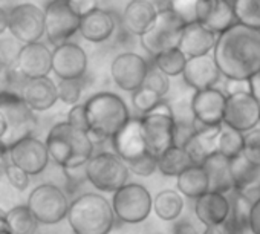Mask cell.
<instances>
[{"label": "cell", "instance_id": "obj_1", "mask_svg": "<svg viewBox=\"0 0 260 234\" xmlns=\"http://www.w3.org/2000/svg\"><path fill=\"white\" fill-rule=\"evenodd\" d=\"M213 57L226 80H251L260 72V31L236 23L217 36Z\"/></svg>", "mask_w": 260, "mask_h": 234}, {"label": "cell", "instance_id": "obj_2", "mask_svg": "<svg viewBox=\"0 0 260 234\" xmlns=\"http://www.w3.org/2000/svg\"><path fill=\"white\" fill-rule=\"evenodd\" d=\"M51 159L64 170L84 167L93 156V140L89 132L71 126L68 121L57 123L46 137Z\"/></svg>", "mask_w": 260, "mask_h": 234}, {"label": "cell", "instance_id": "obj_3", "mask_svg": "<svg viewBox=\"0 0 260 234\" xmlns=\"http://www.w3.org/2000/svg\"><path fill=\"white\" fill-rule=\"evenodd\" d=\"M86 115L90 137L112 140L130 120L124 99L113 92H98L86 103Z\"/></svg>", "mask_w": 260, "mask_h": 234}, {"label": "cell", "instance_id": "obj_4", "mask_svg": "<svg viewBox=\"0 0 260 234\" xmlns=\"http://www.w3.org/2000/svg\"><path fill=\"white\" fill-rule=\"evenodd\" d=\"M66 219L74 234H110L116 216L104 196L83 193L71 202Z\"/></svg>", "mask_w": 260, "mask_h": 234}, {"label": "cell", "instance_id": "obj_5", "mask_svg": "<svg viewBox=\"0 0 260 234\" xmlns=\"http://www.w3.org/2000/svg\"><path fill=\"white\" fill-rule=\"evenodd\" d=\"M36 127V115L20 93L0 92V146L10 150L17 143L32 137Z\"/></svg>", "mask_w": 260, "mask_h": 234}, {"label": "cell", "instance_id": "obj_6", "mask_svg": "<svg viewBox=\"0 0 260 234\" xmlns=\"http://www.w3.org/2000/svg\"><path fill=\"white\" fill-rule=\"evenodd\" d=\"M185 26L187 25L173 11H170L169 8H162L158 11L156 20L152 28L140 37L141 46L152 58L166 51L179 48Z\"/></svg>", "mask_w": 260, "mask_h": 234}, {"label": "cell", "instance_id": "obj_7", "mask_svg": "<svg viewBox=\"0 0 260 234\" xmlns=\"http://www.w3.org/2000/svg\"><path fill=\"white\" fill-rule=\"evenodd\" d=\"M86 178L100 191L115 193L127 184L128 169L113 152H100L84 165Z\"/></svg>", "mask_w": 260, "mask_h": 234}, {"label": "cell", "instance_id": "obj_8", "mask_svg": "<svg viewBox=\"0 0 260 234\" xmlns=\"http://www.w3.org/2000/svg\"><path fill=\"white\" fill-rule=\"evenodd\" d=\"M112 207L116 219L124 223H141L144 222L152 210L153 199L150 191L141 184H125L118 191L113 193Z\"/></svg>", "mask_w": 260, "mask_h": 234}, {"label": "cell", "instance_id": "obj_9", "mask_svg": "<svg viewBox=\"0 0 260 234\" xmlns=\"http://www.w3.org/2000/svg\"><path fill=\"white\" fill-rule=\"evenodd\" d=\"M26 205L39 223L55 225L68 217L71 202L60 187L54 184H42L31 191Z\"/></svg>", "mask_w": 260, "mask_h": 234}, {"label": "cell", "instance_id": "obj_10", "mask_svg": "<svg viewBox=\"0 0 260 234\" xmlns=\"http://www.w3.org/2000/svg\"><path fill=\"white\" fill-rule=\"evenodd\" d=\"M80 22L68 0H51L45 8V36L54 46L68 43L80 31Z\"/></svg>", "mask_w": 260, "mask_h": 234}, {"label": "cell", "instance_id": "obj_11", "mask_svg": "<svg viewBox=\"0 0 260 234\" xmlns=\"http://www.w3.org/2000/svg\"><path fill=\"white\" fill-rule=\"evenodd\" d=\"M8 31L23 43H39L45 36V11L32 4H20L8 13Z\"/></svg>", "mask_w": 260, "mask_h": 234}, {"label": "cell", "instance_id": "obj_12", "mask_svg": "<svg viewBox=\"0 0 260 234\" xmlns=\"http://www.w3.org/2000/svg\"><path fill=\"white\" fill-rule=\"evenodd\" d=\"M143 135L149 153L159 158L170 147L176 146V121L173 115L152 112L141 116Z\"/></svg>", "mask_w": 260, "mask_h": 234}, {"label": "cell", "instance_id": "obj_13", "mask_svg": "<svg viewBox=\"0 0 260 234\" xmlns=\"http://www.w3.org/2000/svg\"><path fill=\"white\" fill-rule=\"evenodd\" d=\"M260 123V101L248 92L226 95V109L223 116V124L248 133L257 129Z\"/></svg>", "mask_w": 260, "mask_h": 234}, {"label": "cell", "instance_id": "obj_14", "mask_svg": "<svg viewBox=\"0 0 260 234\" xmlns=\"http://www.w3.org/2000/svg\"><path fill=\"white\" fill-rule=\"evenodd\" d=\"M150 64L137 52H122L116 55L110 64L113 83L124 92H135L143 87Z\"/></svg>", "mask_w": 260, "mask_h": 234}, {"label": "cell", "instance_id": "obj_15", "mask_svg": "<svg viewBox=\"0 0 260 234\" xmlns=\"http://www.w3.org/2000/svg\"><path fill=\"white\" fill-rule=\"evenodd\" d=\"M8 155L10 162L25 170L29 176H37L43 173L51 159L46 143L34 137H29L17 143L14 147L8 150Z\"/></svg>", "mask_w": 260, "mask_h": 234}, {"label": "cell", "instance_id": "obj_16", "mask_svg": "<svg viewBox=\"0 0 260 234\" xmlns=\"http://www.w3.org/2000/svg\"><path fill=\"white\" fill-rule=\"evenodd\" d=\"M226 109V93L216 87L198 90L191 96L194 120L207 127L222 126Z\"/></svg>", "mask_w": 260, "mask_h": 234}, {"label": "cell", "instance_id": "obj_17", "mask_svg": "<svg viewBox=\"0 0 260 234\" xmlns=\"http://www.w3.org/2000/svg\"><path fill=\"white\" fill-rule=\"evenodd\" d=\"M87 71V55L77 43H63L52 51V72L58 80H81Z\"/></svg>", "mask_w": 260, "mask_h": 234}, {"label": "cell", "instance_id": "obj_18", "mask_svg": "<svg viewBox=\"0 0 260 234\" xmlns=\"http://www.w3.org/2000/svg\"><path fill=\"white\" fill-rule=\"evenodd\" d=\"M16 64L25 80L45 78L52 72V51L40 42L23 45L17 52Z\"/></svg>", "mask_w": 260, "mask_h": 234}, {"label": "cell", "instance_id": "obj_19", "mask_svg": "<svg viewBox=\"0 0 260 234\" xmlns=\"http://www.w3.org/2000/svg\"><path fill=\"white\" fill-rule=\"evenodd\" d=\"M198 20L220 36L237 23L236 0H199Z\"/></svg>", "mask_w": 260, "mask_h": 234}, {"label": "cell", "instance_id": "obj_20", "mask_svg": "<svg viewBox=\"0 0 260 234\" xmlns=\"http://www.w3.org/2000/svg\"><path fill=\"white\" fill-rule=\"evenodd\" d=\"M110 141L113 153L119 156L124 162L135 161L149 153L143 135L141 118H132Z\"/></svg>", "mask_w": 260, "mask_h": 234}, {"label": "cell", "instance_id": "obj_21", "mask_svg": "<svg viewBox=\"0 0 260 234\" xmlns=\"http://www.w3.org/2000/svg\"><path fill=\"white\" fill-rule=\"evenodd\" d=\"M220 71L216 64V60L213 55H202L188 58L187 66L184 69L182 78L187 86L198 90L211 89L217 84L220 78Z\"/></svg>", "mask_w": 260, "mask_h": 234}, {"label": "cell", "instance_id": "obj_22", "mask_svg": "<svg viewBox=\"0 0 260 234\" xmlns=\"http://www.w3.org/2000/svg\"><path fill=\"white\" fill-rule=\"evenodd\" d=\"M20 96L32 112H45L58 101L57 84L49 78L26 80L22 86Z\"/></svg>", "mask_w": 260, "mask_h": 234}, {"label": "cell", "instance_id": "obj_23", "mask_svg": "<svg viewBox=\"0 0 260 234\" xmlns=\"http://www.w3.org/2000/svg\"><path fill=\"white\" fill-rule=\"evenodd\" d=\"M231 205L226 194L208 191L196 199L194 214L205 226H220L230 214Z\"/></svg>", "mask_w": 260, "mask_h": 234}, {"label": "cell", "instance_id": "obj_24", "mask_svg": "<svg viewBox=\"0 0 260 234\" xmlns=\"http://www.w3.org/2000/svg\"><path fill=\"white\" fill-rule=\"evenodd\" d=\"M216 42L217 34H214L211 29L198 22L185 26L179 43V49L185 54L187 58L210 55V52L214 51Z\"/></svg>", "mask_w": 260, "mask_h": 234}, {"label": "cell", "instance_id": "obj_25", "mask_svg": "<svg viewBox=\"0 0 260 234\" xmlns=\"http://www.w3.org/2000/svg\"><path fill=\"white\" fill-rule=\"evenodd\" d=\"M158 10L149 0H132L124 10L122 25L130 34L141 37L152 28Z\"/></svg>", "mask_w": 260, "mask_h": 234}, {"label": "cell", "instance_id": "obj_26", "mask_svg": "<svg viewBox=\"0 0 260 234\" xmlns=\"http://www.w3.org/2000/svg\"><path fill=\"white\" fill-rule=\"evenodd\" d=\"M202 167L208 176L210 191L222 193V194L234 191V178H233V170H231V159H228L226 156L216 152L204 162Z\"/></svg>", "mask_w": 260, "mask_h": 234}, {"label": "cell", "instance_id": "obj_27", "mask_svg": "<svg viewBox=\"0 0 260 234\" xmlns=\"http://www.w3.org/2000/svg\"><path fill=\"white\" fill-rule=\"evenodd\" d=\"M115 31V19L113 16L106 11L96 8L90 14L84 16L80 22V34L84 40L90 43H103Z\"/></svg>", "mask_w": 260, "mask_h": 234}, {"label": "cell", "instance_id": "obj_28", "mask_svg": "<svg viewBox=\"0 0 260 234\" xmlns=\"http://www.w3.org/2000/svg\"><path fill=\"white\" fill-rule=\"evenodd\" d=\"M222 126L205 127L204 130L194 132L193 137L184 144V149L190 155L194 165H204V162L217 152V138Z\"/></svg>", "mask_w": 260, "mask_h": 234}, {"label": "cell", "instance_id": "obj_29", "mask_svg": "<svg viewBox=\"0 0 260 234\" xmlns=\"http://www.w3.org/2000/svg\"><path fill=\"white\" fill-rule=\"evenodd\" d=\"M176 179H178L176 181L178 191L181 194H185L187 197L198 199L202 194L210 191L208 176L202 165H191L182 175H179Z\"/></svg>", "mask_w": 260, "mask_h": 234}, {"label": "cell", "instance_id": "obj_30", "mask_svg": "<svg viewBox=\"0 0 260 234\" xmlns=\"http://www.w3.org/2000/svg\"><path fill=\"white\" fill-rule=\"evenodd\" d=\"M153 211L164 222H175L184 211L182 194L176 190H161L153 199Z\"/></svg>", "mask_w": 260, "mask_h": 234}, {"label": "cell", "instance_id": "obj_31", "mask_svg": "<svg viewBox=\"0 0 260 234\" xmlns=\"http://www.w3.org/2000/svg\"><path fill=\"white\" fill-rule=\"evenodd\" d=\"M193 164L187 150L181 146H173L158 158V170L164 176L178 178Z\"/></svg>", "mask_w": 260, "mask_h": 234}, {"label": "cell", "instance_id": "obj_32", "mask_svg": "<svg viewBox=\"0 0 260 234\" xmlns=\"http://www.w3.org/2000/svg\"><path fill=\"white\" fill-rule=\"evenodd\" d=\"M7 220L11 234H36L39 220L31 213L28 205H16L7 213Z\"/></svg>", "mask_w": 260, "mask_h": 234}, {"label": "cell", "instance_id": "obj_33", "mask_svg": "<svg viewBox=\"0 0 260 234\" xmlns=\"http://www.w3.org/2000/svg\"><path fill=\"white\" fill-rule=\"evenodd\" d=\"M243 149H245V133L222 124L217 138V152L226 156L228 159H234L243 153Z\"/></svg>", "mask_w": 260, "mask_h": 234}, {"label": "cell", "instance_id": "obj_34", "mask_svg": "<svg viewBox=\"0 0 260 234\" xmlns=\"http://www.w3.org/2000/svg\"><path fill=\"white\" fill-rule=\"evenodd\" d=\"M187 61H188V58L185 57V54L179 48L166 51V52H162L153 58V64L159 71H162L167 77L182 75L184 69L187 66Z\"/></svg>", "mask_w": 260, "mask_h": 234}, {"label": "cell", "instance_id": "obj_35", "mask_svg": "<svg viewBox=\"0 0 260 234\" xmlns=\"http://www.w3.org/2000/svg\"><path fill=\"white\" fill-rule=\"evenodd\" d=\"M237 23L260 31V0H236Z\"/></svg>", "mask_w": 260, "mask_h": 234}, {"label": "cell", "instance_id": "obj_36", "mask_svg": "<svg viewBox=\"0 0 260 234\" xmlns=\"http://www.w3.org/2000/svg\"><path fill=\"white\" fill-rule=\"evenodd\" d=\"M132 103L138 112H141L143 115H147V113H152L162 103V96H159L152 89L143 86L132 93Z\"/></svg>", "mask_w": 260, "mask_h": 234}, {"label": "cell", "instance_id": "obj_37", "mask_svg": "<svg viewBox=\"0 0 260 234\" xmlns=\"http://www.w3.org/2000/svg\"><path fill=\"white\" fill-rule=\"evenodd\" d=\"M167 8L173 11L185 25L198 23L199 0H169Z\"/></svg>", "mask_w": 260, "mask_h": 234}, {"label": "cell", "instance_id": "obj_38", "mask_svg": "<svg viewBox=\"0 0 260 234\" xmlns=\"http://www.w3.org/2000/svg\"><path fill=\"white\" fill-rule=\"evenodd\" d=\"M81 81L80 80H58L57 90H58V99L64 104L75 106L78 104V99L81 96Z\"/></svg>", "mask_w": 260, "mask_h": 234}, {"label": "cell", "instance_id": "obj_39", "mask_svg": "<svg viewBox=\"0 0 260 234\" xmlns=\"http://www.w3.org/2000/svg\"><path fill=\"white\" fill-rule=\"evenodd\" d=\"M170 77H167L162 71H159L155 64H150L149 74L146 77V81L143 86L152 89L153 92H156L159 96L167 95L169 89H170Z\"/></svg>", "mask_w": 260, "mask_h": 234}, {"label": "cell", "instance_id": "obj_40", "mask_svg": "<svg viewBox=\"0 0 260 234\" xmlns=\"http://www.w3.org/2000/svg\"><path fill=\"white\" fill-rule=\"evenodd\" d=\"M128 172H132L138 176H152L156 170H158V158L153 156L152 153H146L144 156L135 159V161H130L125 162Z\"/></svg>", "mask_w": 260, "mask_h": 234}, {"label": "cell", "instance_id": "obj_41", "mask_svg": "<svg viewBox=\"0 0 260 234\" xmlns=\"http://www.w3.org/2000/svg\"><path fill=\"white\" fill-rule=\"evenodd\" d=\"M243 155L251 164L260 167V129H254L245 133Z\"/></svg>", "mask_w": 260, "mask_h": 234}, {"label": "cell", "instance_id": "obj_42", "mask_svg": "<svg viewBox=\"0 0 260 234\" xmlns=\"http://www.w3.org/2000/svg\"><path fill=\"white\" fill-rule=\"evenodd\" d=\"M5 176H7L8 182L19 191L26 190L29 185V175L13 162H8L7 170H5Z\"/></svg>", "mask_w": 260, "mask_h": 234}, {"label": "cell", "instance_id": "obj_43", "mask_svg": "<svg viewBox=\"0 0 260 234\" xmlns=\"http://www.w3.org/2000/svg\"><path fill=\"white\" fill-rule=\"evenodd\" d=\"M71 126L86 130L89 132V124H87V115H86V107L84 104H75L71 107L69 113H68V120H66Z\"/></svg>", "mask_w": 260, "mask_h": 234}, {"label": "cell", "instance_id": "obj_44", "mask_svg": "<svg viewBox=\"0 0 260 234\" xmlns=\"http://www.w3.org/2000/svg\"><path fill=\"white\" fill-rule=\"evenodd\" d=\"M68 4L80 19H83L84 16L90 14L92 11L98 8L96 0H68Z\"/></svg>", "mask_w": 260, "mask_h": 234}, {"label": "cell", "instance_id": "obj_45", "mask_svg": "<svg viewBox=\"0 0 260 234\" xmlns=\"http://www.w3.org/2000/svg\"><path fill=\"white\" fill-rule=\"evenodd\" d=\"M223 92H225L226 95L242 93V92L251 93V81H249V80H226V81H225V89H223Z\"/></svg>", "mask_w": 260, "mask_h": 234}, {"label": "cell", "instance_id": "obj_46", "mask_svg": "<svg viewBox=\"0 0 260 234\" xmlns=\"http://www.w3.org/2000/svg\"><path fill=\"white\" fill-rule=\"evenodd\" d=\"M172 234H199L190 219H176L172 225Z\"/></svg>", "mask_w": 260, "mask_h": 234}, {"label": "cell", "instance_id": "obj_47", "mask_svg": "<svg viewBox=\"0 0 260 234\" xmlns=\"http://www.w3.org/2000/svg\"><path fill=\"white\" fill-rule=\"evenodd\" d=\"M249 229L252 234H260V197L252 204L249 216Z\"/></svg>", "mask_w": 260, "mask_h": 234}, {"label": "cell", "instance_id": "obj_48", "mask_svg": "<svg viewBox=\"0 0 260 234\" xmlns=\"http://www.w3.org/2000/svg\"><path fill=\"white\" fill-rule=\"evenodd\" d=\"M10 162V155H8V150L4 149L0 146V176L5 175V170H7V165Z\"/></svg>", "mask_w": 260, "mask_h": 234}, {"label": "cell", "instance_id": "obj_49", "mask_svg": "<svg viewBox=\"0 0 260 234\" xmlns=\"http://www.w3.org/2000/svg\"><path fill=\"white\" fill-rule=\"evenodd\" d=\"M249 81H251V93L260 101V75L258 74L254 75Z\"/></svg>", "mask_w": 260, "mask_h": 234}, {"label": "cell", "instance_id": "obj_50", "mask_svg": "<svg viewBox=\"0 0 260 234\" xmlns=\"http://www.w3.org/2000/svg\"><path fill=\"white\" fill-rule=\"evenodd\" d=\"M8 29V13L0 8V36Z\"/></svg>", "mask_w": 260, "mask_h": 234}, {"label": "cell", "instance_id": "obj_51", "mask_svg": "<svg viewBox=\"0 0 260 234\" xmlns=\"http://www.w3.org/2000/svg\"><path fill=\"white\" fill-rule=\"evenodd\" d=\"M7 213L5 210L0 208V232L4 231H10V225H8V220H7Z\"/></svg>", "mask_w": 260, "mask_h": 234}, {"label": "cell", "instance_id": "obj_52", "mask_svg": "<svg viewBox=\"0 0 260 234\" xmlns=\"http://www.w3.org/2000/svg\"><path fill=\"white\" fill-rule=\"evenodd\" d=\"M202 234H225L222 226H205V231Z\"/></svg>", "mask_w": 260, "mask_h": 234}, {"label": "cell", "instance_id": "obj_53", "mask_svg": "<svg viewBox=\"0 0 260 234\" xmlns=\"http://www.w3.org/2000/svg\"><path fill=\"white\" fill-rule=\"evenodd\" d=\"M0 234H11V231H4V232H0Z\"/></svg>", "mask_w": 260, "mask_h": 234}, {"label": "cell", "instance_id": "obj_54", "mask_svg": "<svg viewBox=\"0 0 260 234\" xmlns=\"http://www.w3.org/2000/svg\"><path fill=\"white\" fill-rule=\"evenodd\" d=\"M258 75H260V72H258Z\"/></svg>", "mask_w": 260, "mask_h": 234}, {"label": "cell", "instance_id": "obj_55", "mask_svg": "<svg viewBox=\"0 0 260 234\" xmlns=\"http://www.w3.org/2000/svg\"><path fill=\"white\" fill-rule=\"evenodd\" d=\"M258 126H260V123H258Z\"/></svg>", "mask_w": 260, "mask_h": 234}]
</instances>
